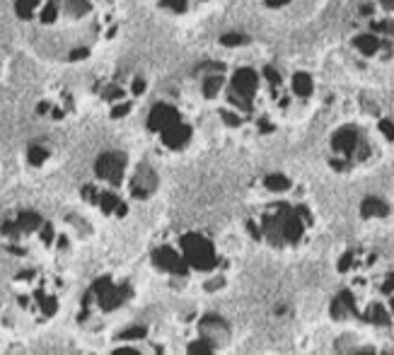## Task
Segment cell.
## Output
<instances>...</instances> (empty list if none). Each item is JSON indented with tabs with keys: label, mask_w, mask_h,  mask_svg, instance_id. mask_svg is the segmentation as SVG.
<instances>
[{
	"label": "cell",
	"mask_w": 394,
	"mask_h": 355,
	"mask_svg": "<svg viewBox=\"0 0 394 355\" xmlns=\"http://www.w3.org/2000/svg\"><path fill=\"white\" fill-rule=\"evenodd\" d=\"M189 95L201 112L232 136H274L283 126L305 119L319 104L322 85L300 65L264 56L252 46L220 44L218 56L194 65Z\"/></svg>",
	"instance_id": "6da1fadb"
},
{
	"label": "cell",
	"mask_w": 394,
	"mask_h": 355,
	"mask_svg": "<svg viewBox=\"0 0 394 355\" xmlns=\"http://www.w3.org/2000/svg\"><path fill=\"white\" fill-rule=\"evenodd\" d=\"M15 17L39 58L85 63L119 36V0H15Z\"/></svg>",
	"instance_id": "7a4b0ae2"
},
{
	"label": "cell",
	"mask_w": 394,
	"mask_h": 355,
	"mask_svg": "<svg viewBox=\"0 0 394 355\" xmlns=\"http://www.w3.org/2000/svg\"><path fill=\"white\" fill-rule=\"evenodd\" d=\"M242 225L256 247L274 254H300L315 244L322 213L305 179L288 169H266L249 184Z\"/></svg>",
	"instance_id": "3957f363"
},
{
	"label": "cell",
	"mask_w": 394,
	"mask_h": 355,
	"mask_svg": "<svg viewBox=\"0 0 394 355\" xmlns=\"http://www.w3.org/2000/svg\"><path fill=\"white\" fill-rule=\"evenodd\" d=\"M147 264L175 295L208 297L230 285L235 249L211 228H165L147 247Z\"/></svg>",
	"instance_id": "277c9868"
},
{
	"label": "cell",
	"mask_w": 394,
	"mask_h": 355,
	"mask_svg": "<svg viewBox=\"0 0 394 355\" xmlns=\"http://www.w3.org/2000/svg\"><path fill=\"white\" fill-rule=\"evenodd\" d=\"M336 271L343 285L329 302V319L394 346V261L370 247H351Z\"/></svg>",
	"instance_id": "5b68a950"
},
{
	"label": "cell",
	"mask_w": 394,
	"mask_h": 355,
	"mask_svg": "<svg viewBox=\"0 0 394 355\" xmlns=\"http://www.w3.org/2000/svg\"><path fill=\"white\" fill-rule=\"evenodd\" d=\"M394 152V119L366 95L338 100L329 109L322 155L334 174L373 172Z\"/></svg>",
	"instance_id": "8992f818"
},
{
	"label": "cell",
	"mask_w": 394,
	"mask_h": 355,
	"mask_svg": "<svg viewBox=\"0 0 394 355\" xmlns=\"http://www.w3.org/2000/svg\"><path fill=\"white\" fill-rule=\"evenodd\" d=\"M68 266L24 264L3 259L0 266V344L46 327L58 317L68 295Z\"/></svg>",
	"instance_id": "52a82bcc"
},
{
	"label": "cell",
	"mask_w": 394,
	"mask_h": 355,
	"mask_svg": "<svg viewBox=\"0 0 394 355\" xmlns=\"http://www.w3.org/2000/svg\"><path fill=\"white\" fill-rule=\"evenodd\" d=\"M160 189V174L147 162H133L126 150H107L92 164L90 179L80 186L83 203L104 220L121 223L135 206L147 203Z\"/></svg>",
	"instance_id": "ba28073f"
},
{
	"label": "cell",
	"mask_w": 394,
	"mask_h": 355,
	"mask_svg": "<svg viewBox=\"0 0 394 355\" xmlns=\"http://www.w3.org/2000/svg\"><path fill=\"white\" fill-rule=\"evenodd\" d=\"M76 244V228L68 220H56L36 208H12L0 218V259L68 266Z\"/></svg>",
	"instance_id": "9c48e42d"
},
{
	"label": "cell",
	"mask_w": 394,
	"mask_h": 355,
	"mask_svg": "<svg viewBox=\"0 0 394 355\" xmlns=\"http://www.w3.org/2000/svg\"><path fill=\"white\" fill-rule=\"evenodd\" d=\"M343 56L363 75L394 70V0H363L351 12L341 39Z\"/></svg>",
	"instance_id": "30bf717a"
},
{
	"label": "cell",
	"mask_w": 394,
	"mask_h": 355,
	"mask_svg": "<svg viewBox=\"0 0 394 355\" xmlns=\"http://www.w3.org/2000/svg\"><path fill=\"white\" fill-rule=\"evenodd\" d=\"M138 290L133 280L116 273H104L90 283L78 304L76 322L83 332L112 336L116 329L124 327L128 312L135 307Z\"/></svg>",
	"instance_id": "8fae6325"
},
{
	"label": "cell",
	"mask_w": 394,
	"mask_h": 355,
	"mask_svg": "<svg viewBox=\"0 0 394 355\" xmlns=\"http://www.w3.org/2000/svg\"><path fill=\"white\" fill-rule=\"evenodd\" d=\"M199 131L201 107L192 95H172L157 100L145 116L147 138L162 155H184L194 150Z\"/></svg>",
	"instance_id": "7c38bea8"
},
{
	"label": "cell",
	"mask_w": 394,
	"mask_h": 355,
	"mask_svg": "<svg viewBox=\"0 0 394 355\" xmlns=\"http://www.w3.org/2000/svg\"><path fill=\"white\" fill-rule=\"evenodd\" d=\"M147 92H150V78L143 70L133 68H116L107 75H100L92 85V95L112 121L133 116Z\"/></svg>",
	"instance_id": "4fadbf2b"
},
{
	"label": "cell",
	"mask_w": 394,
	"mask_h": 355,
	"mask_svg": "<svg viewBox=\"0 0 394 355\" xmlns=\"http://www.w3.org/2000/svg\"><path fill=\"white\" fill-rule=\"evenodd\" d=\"M182 348L192 355L203 353H220L232 344V327L225 317L215 312H201L196 317H189L182 322Z\"/></svg>",
	"instance_id": "5bb4252c"
},
{
	"label": "cell",
	"mask_w": 394,
	"mask_h": 355,
	"mask_svg": "<svg viewBox=\"0 0 394 355\" xmlns=\"http://www.w3.org/2000/svg\"><path fill=\"white\" fill-rule=\"evenodd\" d=\"M34 112L39 119L51 121V124H61V121H68L78 114V100L71 88L61 85V88L41 92V97L36 100Z\"/></svg>",
	"instance_id": "9a60e30c"
},
{
	"label": "cell",
	"mask_w": 394,
	"mask_h": 355,
	"mask_svg": "<svg viewBox=\"0 0 394 355\" xmlns=\"http://www.w3.org/2000/svg\"><path fill=\"white\" fill-rule=\"evenodd\" d=\"M157 10L170 17H199L203 10L213 5V0H152Z\"/></svg>",
	"instance_id": "2e32d148"
},
{
	"label": "cell",
	"mask_w": 394,
	"mask_h": 355,
	"mask_svg": "<svg viewBox=\"0 0 394 355\" xmlns=\"http://www.w3.org/2000/svg\"><path fill=\"white\" fill-rule=\"evenodd\" d=\"M24 160H27V167L34 169V172H46L56 162V148L48 140H34V143L27 145Z\"/></svg>",
	"instance_id": "e0dca14e"
},
{
	"label": "cell",
	"mask_w": 394,
	"mask_h": 355,
	"mask_svg": "<svg viewBox=\"0 0 394 355\" xmlns=\"http://www.w3.org/2000/svg\"><path fill=\"white\" fill-rule=\"evenodd\" d=\"M361 216L363 220H385L390 216V203L378 198V196H368L361 203Z\"/></svg>",
	"instance_id": "ac0fdd59"
},
{
	"label": "cell",
	"mask_w": 394,
	"mask_h": 355,
	"mask_svg": "<svg viewBox=\"0 0 394 355\" xmlns=\"http://www.w3.org/2000/svg\"><path fill=\"white\" fill-rule=\"evenodd\" d=\"M295 0H264V5H266L269 10H286L288 5H293Z\"/></svg>",
	"instance_id": "d6986e66"
},
{
	"label": "cell",
	"mask_w": 394,
	"mask_h": 355,
	"mask_svg": "<svg viewBox=\"0 0 394 355\" xmlns=\"http://www.w3.org/2000/svg\"><path fill=\"white\" fill-rule=\"evenodd\" d=\"M0 162H3V157H0Z\"/></svg>",
	"instance_id": "ffe728a7"
}]
</instances>
